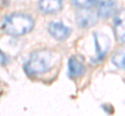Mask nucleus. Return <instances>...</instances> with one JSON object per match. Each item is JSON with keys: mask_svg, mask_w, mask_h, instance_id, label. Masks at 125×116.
Segmentation results:
<instances>
[{"mask_svg": "<svg viewBox=\"0 0 125 116\" xmlns=\"http://www.w3.org/2000/svg\"><path fill=\"white\" fill-rule=\"evenodd\" d=\"M112 62L114 63L117 67L125 68V48L118 50L112 58Z\"/></svg>", "mask_w": 125, "mask_h": 116, "instance_id": "nucleus-10", "label": "nucleus"}, {"mask_svg": "<svg viewBox=\"0 0 125 116\" xmlns=\"http://www.w3.org/2000/svg\"><path fill=\"white\" fill-rule=\"evenodd\" d=\"M6 61H7V58L5 56V54L4 53H2L1 51H0V63H6Z\"/></svg>", "mask_w": 125, "mask_h": 116, "instance_id": "nucleus-12", "label": "nucleus"}, {"mask_svg": "<svg viewBox=\"0 0 125 116\" xmlns=\"http://www.w3.org/2000/svg\"><path fill=\"white\" fill-rule=\"evenodd\" d=\"M76 20L79 26L83 27V28H88V27L93 26L97 22V16L92 11L88 10V8H83L77 15Z\"/></svg>", "mask_w": 125, "mask_h": 116, "instance_id": "nucleus-6", "label": "nucleus"}, {"mask_svg": "<svg viewBox=\"0 0 125 116\" xmlns=\"http://www.w3.org/2000/svg\"><path fill=\"white\" fill-rule=\"evenodd\" d=\"M115 31L119 40L125 42V9L120 10L115 18Z\"/></svg>", "mask_w": 125, "mask_h": 116, "instance_id": "nucleus-7", "label": "nucleus"}, {"mask_svg": "<svg viewBox=\"0 0 125 116\" xmlns=\"http://www.w3.org/2000/svg\"><path fill=\"white\" fill-rule=\"evenodd\" d=\"M98 14L103 18H109L115 15L116 11V1L115 0H98Z\"/></svg>", "mask_w": 125, "mask_h": 116, "instance_id": "nucleus-5", "label": "nucleus"}, {"mask_svg": "<svg viewBox=\"0 0 125 116\" xmlns=\"http://www.w3.org/2000/svg\"><path fill=\"white\" fill-rule=\"evenodd\" d=\"M62 0H40L39 2L40 9L46 14L56 13L62 8Z\"/></svg>", "mask_w": 125, "mask_h": 116, "instance_id": "nucleus-8", "label": "nucleus"}, {"mask_svg": "<svg viewBox=\"0 0 125 116\" xmlns=\"http://www.w3.org/2000/svg\"><path fill=\"white\" fill-rule=\"evenodd\" d=\"M84 74V66L75 57L69 59V76L71 78H77Z\"/></svg>", "mask_w": 125, "mask_h": 116, "instance_id": "nucleus-9", "label": "nucleus"}, {"mask_svg": "<svg viewBox=\"0 0 125 116\" xmlns=\"http://www.w3.org/2000/svg\"><path fill=\"white\" fill-rule=\"evenodd\" d=\"M52 63V54L46 50L34 52L29 57L27 63L25 64V69L28 74H43L48 72Z\"/></svg>", "mask_w": 125, "mask_h": 116, "instance_id": "nucleus-2", "label": "nucleus"}, {"mask_svg": "<svg viewBox=\"0 0 125 116\" xmlns=\"http://www.w3.org/2000/svg\"><path fill=\"white\" fill-rule=\"evenodd\" d=\"M73 3L77 7L83 9V8H91V7L96 3V0H72Z\"/></svg>", "mask_w": 125, "mask_h": 116, "instance_id": "nucleus-11", "label": "nucleus"}, {"mask_svg": "<svg viewBox=\"0 0 125 116\" xmlns=\"http://www.w3.org/2000/svg\"><path fill=\"white\" fill-rule=\"evenodd\" d=\"M48 30L53 37H55L56 40L60 41L66 40L71 33V29L70 28L62 25V23H56V22L50 23L48 26Z\"/></svg>", "mask_w": 125, "mask_h": 116, "instance_id": "nucleus-4", "label": "nucleus"}, {"mask_svg": "<svg viewBox=\"0 0 125 116\" xmlns=\"http://www.w3.org/2000/svg\"><path fill=\"white\" fill-rule=\"evenodd\" d=\"M33 20L25 14H13L3 21L2 28L10 35L19 36L26 34L33 28Z\"/></svg>", "mask_w": 125, "mask_h": 116, "instance_id": "nucleus-1", "label": "nucleus"}, {"mask_svg": "<svg viewBox=\"0 0 125 116\" xmlns=\"http://www.w3.org/2000/svg\"><path fill=\"white\" fill-rule=\"evenodd\" d=\"M94 38H95V48L97 53V59L101 60L106 55V52L109 48V38L103 33L96 32L94 33Z\"/></svg>", "mask_w": 125, "mask_h": 116, "instance_id": "nucleus-3", "label": "nucleus"}]
</instances>
